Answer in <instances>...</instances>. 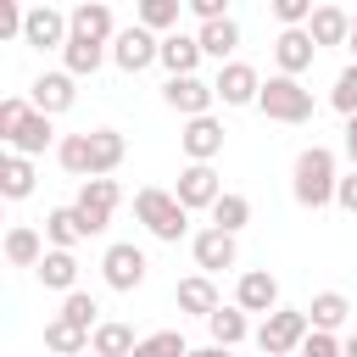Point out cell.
Masks as SVG:
<instances>
[{"mask_svg": "<svg viewBox=\"0 0 357 357\" xmlns=\"http://www.w3.org/2000/svg\"><path fill=\"white\" fill-rule=\"evenodd\" d=\"M33 178H39V173H33L28 156H17V151L0 156V195H6V201H28V195H33Z\"/></svg>", "mask_w": 357, "mask_h": 357, "instance_id": "f1b7e54d", "label": "cell"}, {"mask_svg": "<svg viewBox=\"0 0 357 357\" xmlns=\"http://www.w3.org/2000/svg\"><path fill=\"white\" fill-rule=\"evenodd\" d=\"M106 56H112V45H95V39H84V33H73L67 50H61V73H73V78H95Z\"/></svg>", "mask_w": 357, "mask_h": 357, "instance_id": "cb8c5ba5", "label": "cell"}, {"mask_svg": "<svg viewBox=\"0 0 357 357\" xmlns=\"http://www.w3.org/2000/svg\"><path fill=\"white\" fill-rule=\"evenodd\" d=\"M45 251H50V240H45L39 229H28V223H11V229H6V262H11V268H39Z\"/></svg>", "mask_w": 357, "mask_h": 357, "instance_id": "7402d4cb", "label": "cell"}, {"mask_svg": "<svg viewBox=\"0 0 357 357\" xmlns=\"http://www.w3.org/2000/svg\"><path fill=\"white\" fill-rule=\"evenodd\" d=\"M245 223H251V201H245V195H234V190H223V195H218V206H212V229L240 234Z\"/></svg>", "mask_w": 357, "mask_h": 357, "instance_id": "836d02e7", "label": "cell"}, {"mask_svg": "<svg viewBox=\"0 0 357 357\" xmlns=\"http://www.w3.org/2000/svg\"><path fill=\"white\" fill-rule=\"evenodd\" d=\"M45 351L50 357H78V351H89V329H78L67 318H50L45 324Z\"/></svg>", "mask_w": 357, "mask_h": 357, "instance_id": "4dcf8cb0", "label": "cell"}, {"mask_svg": "<svg viewBox=\"0 0 357 357\" xmlns=\"http://www.w3.org/2000/svg\"><path fill=\"white\" fill-rule=\"evenodd\" d=\"M73 39V17L56 11V6H28V22H22V45L33 50H67Z\"/></svg>", "mask_w": 357, "mask_h": 357, "instance_id": "9c48e42d", "label": "cell"}, {"mask_svg": "<svg viewBox=\"0 0 357 357\" xmlns=\"http://www.w3.org/2000/svg\"><path fill=\"white\" fill-rule=\"evenodd\" d=\"M190 257H195V273H223V268H234L240 262V245H234V234H223V229H201V234H190Z\"/></svg>", "mask_w": 357, "mask_h": 357, "instance_id": "7c38bea8", "label": "cell"}, {"mask_svg": "<svg viewBox=\"0 0 357 357\" xmlns=\"http://www.w3.org/2000/svg\"><path fill=\"white\" fill-rule=\"evenodd\" d=\"M346 162L357 167V117H346Z\"/></svg>", "mask_w": 357, "mask_h": 357, "instance_id": "ee69618b", "label": "cell"}, {"mask_svg": "<svg viewBox=\"0 0 357 357\" xmlns=\"http://www.w3.org/2000/svg\"><path fill=\"white\" fill-rule=\"evenodd\" d=\"M346 50H351V56H357V11H351V45H346Z\"/></svg>", "mask_w": 357, "mask_h": 357, "instance_id": "7dc6e473", "label": "cell"}, {"mask_svg": "<svg viewBox=\"0 0 357 357\" xmlns=\"http://www.w3.org/2000/svg\"><path fill=\"white\" fill-rule=\"evenodd\" d=\"M145 273H151V262H145V251H139L134 240H117V245H106V257H100V279H106L117 296L139 290V284H145Z\"/></svg>", "mask_w": 357, "mask_h": 357, "instance_id": "ba28073f", "label": "cell"}, {"mask_svg": "<svg viewBox=\"0 0 357 357\" xmlns=\"http://www.w3.org/2000/svg\"><path fill=\"white\" fill-rule=\"evenodd\" d=\"M190 357H229L223 346H190Z\"/></svg>", "mask_w": 357, "mask_h": 357, "instance_id": "f6af8a7d", "label": "cell"}, {"mask_svg": "<svg viewBox=\"0 0 357 357\" xmlns=\"http://www.w3.org/2000/svg\"><path fill=\"white\" fill-rule=\"evenodd\" d=\"M56 162H61V173H73V178H89V134H61V145H56Z\"/></svg>", "mask_w": 357, "mask_h": 357, "instance_id": "e575fe53", "label": "cell"}, {"mask_svg": "<svg viewBox=\"0 0 357 357\" xmlns=\"http://www.w3.org/2000/svg\"><path fill=\"white\" fill-rule=\"evenodd\" d=\"M162 100H167V106H173V112L190 123V117H212L218 89H212V84L195 73V78H167V84H162Z\"/></svg>", "mask_w": 357, "mask_h": 357, "instance_id": "8fae6325", "label": "cell"}, {"mask_svg": "<svg viewBox=\"0 0 357 357\" xmlns=\"http://www.w3.org/2000/svg\"><path fill=\"white\" fill-rule=\"evenodd\" d=\"M173 301H178V312H190V318H212L223 301H218V284L206 279V273H190V279H178L173 284Z\"/></svg>", "mask_w": 357, "mask_h": 357, "instance_id": "ffe728a7", "label": "cell"}, {"mask_svg": "<svg viewBox=\"0 0 357 357\" xmlns=\"http://www.w3.org/2000/svg\"><path fill=\"white\" fill-rule=\"evenodd\" d=\"M257 112H262L268 123H290V128H301V123H312L318 100H312V89H307L301 78L273 73V78L262 84V95H257Z\"/></svg>", "mask_w": 357, "mask_h": 357, "instance_id": "7a4b0ae2", "label": "cell"}, {"mask_svg": "<svg viewBox=\"0 0 357 357\" xmlns=\"http://www.w3.org/2000/svg\"><path fill=\"white\" fill-rule=\"evenodd\" d=\"M195 39H201V50H206L218 67H229V61H234V50H240V22H234V17H223V22H206Z\"/></svg>", "mask_w": 357, "mask_h": 357, "instance_id": "83f0119b", "label": "cell"}, {"mask_svg": "<svg viewBox=\"0 0 357 357\" xmlns=\"http://www.w3.org/2000/svg\"><path fill=\"white\" fill-rule=\"evenodd\" d=\"M128 156V139L117 128H89V178H112Z\"/></svg>", "mask_w": 357, "mask_h": 357, "instance_id": "ac0fdd59", "label": "cell"}, {"mask_svg": "<svg viewBox=\"0 0 357 357\" xmlns=\"http://www.w3.org/2000/svg\"><path fill=\"white\" fill-rule=\"evenodd\" d=\"M134 22H139V28H151L156 39H167V28L178 33V0H139Z\"/></svg>", "mask_w": 357, "mask_h": 357, "instance_id": "d6a6232c", "label": "cell"}, {"mask_svg": "<svg viewBox=\"0 0 357 357\" xmlns=\"http://www.w3.org/2000/svg\"><path fill=\"white\" fill-rule=\"evenodd\" d=\"M307 335H312V318H307V307H279V312H268L262 324H257V346H262V357H290V351H301L307 346Z\"/></svg>", "mask_w": 357, "mask_h": 357, "instance_id": "277c9868", "label": "cell"}, {"mask_svg": "<svg viewBox=\"0 0 357 357\" xmlns=\"http://www.w3.org/2000/svg\"><path fill=\"white\" fill-rule=\"evenodd\" d=\"M335 206L357 218V167H351V173H340V190H335Z\"/></svg>", "mask_w": 357, "mask_h": 357, "instance_id": "b9f144b4", "label": "cell"}, {"mask_svg": "<svg viewBox=\"0 0 357 357\" xmlns=\"http://www.w3.org/2000/svg\"><path fill=\"white\" fill-rule=\"evenodd\" d=\"M134 357H190V346H184L178 329H156V335H139Z\"/></svg>", "mask_w": 357, "mask_h": 357, "instance_id": "8d00e7d4", "label": "cell"}, {"mask_svg": "<svg viewBox=\"0 0 357 357\" xmlns=\"http://www.w3.org/2000/svg\"><path fill=\"white\" fill-rule=\"evenodd\" d=\"M335 190H340V167H335V151L329 145H307L290 167V195L301 212H324L335 206Z\"/></svg>", "mask_w": 357, "mask_h": 357, "instance_id": "6da1fadb", "label": "cell"}, {"mask_svg": "<svg viewBox=\"0 0 357 357\" xmlns=\"http://www.w3.org/2000/svg\"><path fill=\"white\" fill-rule=\"evenodd\" d=\"M134 218L151 229V240H162V245H178L184 234H190V212L178 206V195L173 190H156V184H145L139 195H134Z\"/></svg>", "mask_w": 357, "mask_h": 357, "instance_id": "3957f363", "label": "cell"}, {"mask_svg": "<svg viewBox=\"0 0 357 357\" xmlns=\"http://www.w3.org/2000/svg\"><path fill=\"white\" fill-rule=\"evenodd\" d=\"M262 84H268V78H262L251 61H240V56H234L229 67H218V78H212V89H218V100H223V106H257Z\"/></svg>", "mask_w": 357, "mask_h": 357, "instance_id": "30bf717a", "label": "cell"}, {"mask_svg": "<svg viewBox=\"0 0 357 357\" xmlns=\"http://www.w3.org/2000/svg\"><path fill=\"white\" fill-rule=\"evenodd\" d=\"M156 61H162V39H156L151 28H139V22L117 28V39H112V67H117V73H145V67H156Z\"/></svg>", "mask_w": 357, "mask_h": 357, "instance_id": "8992f818", "label": "cell"}, {"mask_svg": "<svg viewBox=\"0 0 357 357\" xmlns=\"http://www.w3.org/2000/svg\"><path fill=\"white\" fill-rule=\"evenodd\" d=\"M340 351H346V357H357V329H351V335H340Z\"/></svg>", "mask_w": 357, "mask_h": 357, "instance_id": "bcb514c9", "label": "cell"}, {"mask_svg": "<svg viewBox=\"0 0 357 357\" xmlns=\"http://www.w3.org/2000/svg\"><path fill=\"white\" fill-rule=\"evenodd\" d=\"M28 100H33V112L61 117V112H73V100H78V78H73V73H39V78L28 84Z\"/></svg>", "mask_w": 357, "mask_h": 357, "instance_id": "4fadbf2b", "label": "cell"}, {"mask_svg": "<svg viewBox=\"0 0 357 357\" xmlns=\"http://www.w3.org/2000/svg\"><path fill=\"white\" fill-rule=\"evenodd\" d=\"M312 56H318V45H312L307 28H279V39H273V67H279L284 78H301V73L312 67Z\"/></svg>", "mask_w": 357, "mask_h": 357, "instance_id": "9a60e30c", "label": "cell"}, {"mask_svg": "<svg viewBox=\"0 0 357 357\" xmlns=\"http://www.w3.org/2000/svg\"><path fill=\"white\" fill-rule=\"evenodd\" d=\"M173 195H178V206H184V212H212V206H218V195H223V178H218V167H212V162H184V167H178V184H173Z\"/></svg>", "mask_w": 357, "mask_h": 357, "instance_id": "52a82bcc", "label": "cell"}, {"mask_svg": "<svg viewBox=\"0 0 357 357\" xmlns=\"http://www.w3.org/2000/svg\"><path fill=\"white\" fill-rule=\"evenodd\" d=\"M190 11H195L201 28H206V22H223V17H229V0H190Z\"/></svg>", "mask_w": 357, "mask_h": 357, "instance_id": "7bdbcfd3", "label": "cell"}, {"mask_svg": "<svg viewBox=\"0 0 357 357\" xmlns=\"http://www.w3.org/2000/svg\"><path fill=\"white\" fill-rule=\"evenodd\" d=\"M329 106H335L340 117H357V61L340 67V78H335V89H329Z\"/></svg>", "mask_w": 357, "mask_h": 357, "instance_id": "74e56055", "label": "cell"}, {"mask_svg": "<svg viewBox=\"0 0 357 357\" xmlns=\"http://www.w3.org/2000/svg\"><path fill=\"white\" fill-rule=\"evenodd\" d=\"M201 39L195 33H167L162 39V67H167V78H195V67H201Z\"/></svg>", "mask_w": 357, "mask_h": 357, "instance_id": "44dd1931", "label": "cell"}, {"mask_svg": "<svg viewBox=\"0 0 357 357\" xmlns=\"http://www.w3.org/2000/svg\"><path fill=\"white\" fill-rule=\"evenodd\" d=\"M45 240H50V251H73L78 240H89L78 206H50V212H45Z\"/></svg>", "mask_w": 357, "mask_h": 357, "instance_id": "484cf974", "label": "cell"}, {"mask_svg": "<svg viewBox=\"0 0 357 357\" xmlns=\"http://www.w3.org/2000/svg\"><path fill=\"white\" fill-rule=\"evenodd\" d=\"M95 312H100V307H95V296H89V290H73V296H61V312H56V318H67V324H78V329H89V335H95V329H100V318H95Z\"/></svg>", "mask_w": 357, "mask_h": 357, "instance_id": "d590c367", "label": "cell"}, {"mask_svg": "<svg viewBox=\"0 0 357 357\" xmlns=\"http://www.w3.org/2000/svg\"><path fill=\"white\" fill-rule=\"evenodd\" d=\"M67 17H73V33H84V39H95V45H112V39H117V17H112L106 0H84V6H73Z\"/></svg>", "mask_w": 357, "mask_h": 357, "instance_id": "d6986e66", "label": "cell"}, {"mask_svg": "<svg viewBox=\"0 0 357 357\" xmlns=\"http://www.w3.org/2000/svg\"><path fill=\"white\" fill-rule=\"evenodd\" d=\"M312 0H273V17H279V28H307L312 22Z\"/></svg>", "mask_w": 357, "mask_h": 357, "instance_id": "f35d334b", "label": "cell"}, {"mask_svg": "<svg viewBox=\"0 0 357 357\" xmlns=\"http://www.w3.org/2000/svg\"><path fill=\"white\" fill-rule=\"evenodd\" d=\"M33 273H39L45 290H61V296L78 290V257H73V251H45V262H39Z\"/></svg>", "mask_w": 357, "mask_h": 357, "instance_id": "f546056e", "label": "cell"}, {"mask_svg": "<svg viewBox=\"0 0 357 357\" xmlns=\"http://www.w3.org/2000/svg\"><path fill=\"white\" fill-rule=\"evenodd\" d=\"M296 357H346V351H340V335H318V329H312Z\"/></svg>", "mask_w": 357, "mask_h": 357, "instance_id": "60d3db41", "label": "cell"}, {"mask_svg": "<svg viewBox=\"0 0 357 357\" xmlns=\"http://www.w3.org/2000/svg\"><path fill=\"white\" fill-rule=\"evenodd\" d=\"M73 206H78V218H84V234L95 240V234H106L112 212L123 206V190H117V178H84Z\"/></svg>", "mask_w": 357, "mask_h": 357, "instance_id": "5b68a950", "label": "cell"}, {"mask_svg": "<svg viewBox=\"0 0 357 357\" xmlns=\"http://www.w3.org/2000/svg\"><path fill=\"white\" fill-rule=\"evenodd\" d=\"M178 151H184L190 162H218V156H223V123H218V117H190V123L178 128Z\"/></svg>", "mask_w": 357, "mask_h": 357, "instance_id": "e0dca14e", "label": "cell"}, {"mask_svg": "<svg viewBox=\"0 0 357 357\" xmlns=\"http://www.w3.org/2000/svg\"><path fill=\"white\" fill-rule=\"evenodd\" d=\"M206 335H212V346L234 351V346H240V340H251L257 329H251V312H240V307H218V312L206 318Z\"/></svg>", "mask_w": 357, "mask_h": 357, "instance_id": "d4e9b609", "label": "cell"}, {"mask_svg": "<svg viewBox=\"0 0 357 357\" xmlns=\"http://www.w3.org/2000/svg\"><path fill=\"white\" fill-rule=\"evenodd\" d=\"M307 318H312V329H318V335H335V329H346L351 301H346L340 290H318V296L307 301Z\"/></svg>", "mask_w": 357, "mask_h": 357, "instance_id": "4316f807", "label": "cell"}, {"mask_svg": "<svg viewBox=\"0 0 357 357\" xmlns=\"http://www.w3.org/2000/svg\"><path fill=\"white\" fill-rule=\"evenodd\" d=\"M234 307L240 312H279V279L268 273V268H245L240 279H234Z\"/></svg>", "mask_w": 357, "mask_h": 357, "instance_id": "5bb4252c", "label": "cell"}, {"mask_svg": "<svg viewBox=\"0 0 357 357\" xmlns=\"http://www.w3.org/2000/svg\"><path fill=\"white\" fill-rule=\"evenodd\" d=\"M28 112H33L28 100H17V95H6V100H0V139H11V134H17V123H22Z\"/></svg>", "mask_w": 357, "mask_h": 357, "instance_id": "ab89813d", "label": "cell"}, {"mask_svg": "<svg viewBox=\"0 0 357 357\" xmlns=\"http://www.w3.org/2000/svg\"><path fill=\"white\" fill-rule=\"evenodd\" d=\"M134 346H139V340H134V329H128V324H117V318H106V324L89 335V351H95V357H134Z\"/></svg>", "mask_w": 357, "mask_h": 357, "instance_id": "1f68e13d", "label": "cell"}, {"mask_svg": "<svg viewBox=\"0 0 357 357\" xmlns=\"http://www.w3.org/2000/svg\"><path fill=\"white\" fill-rule=\"evenodd\" d=\"M307 33H312L318 50H324V45H351V11H346V6H318L312 22H307Z\"/></svg>", "mask_w": 357, "mask_h": 357, "instance_id": "603a6c76", "label": "cell"}, {"mask_svg": "<svg viewBox=\"0 0 357 357\" xmlns=\"http://www.w3.org/2000/svg\"><path fill=\"white\" fill-rule=\"evenodd\" d=\"M28 106H33V100H28ZM50 145H61V139H56V117H45V112H28V117L17 123V134L6 139V151L28 156V162H33V156H45Z\"/></svg>", "mask_w": 357, "mask_h": 357, "instance_id": "2e32d148", "label": "cell"}]
</instances>
